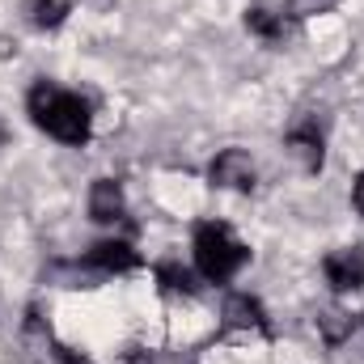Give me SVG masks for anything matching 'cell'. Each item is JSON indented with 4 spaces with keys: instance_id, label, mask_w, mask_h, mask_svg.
<instances>
[{
    "instance_id": "cell-9",
    "label": "cell",
    "mask_w": 364,
    "mask_h": 364,
    "mask_svg": "<svg viewBox=\"0 0 364 364\" xmlns=\"http://www.w3.org/2000/svg\"><path fill=\"white\" fill-rule=\"evenodd\" d=\"M246 30L259 34V38H267V43H279V38H288L292 21L284 13H272V9H246Z\"/></svg>"
},
{
    "instance_id": "cell-2",
    "label": "cell",
    "mask_w": 364,
    "mask_h": 364,
    "mask_svg": "<svg viewBox=\"0 0 364 364\" xmlns=\"http://www.w3.org/2000/svg\"><path fill=\"white\" fill-rule=\"evenodd\" d=\"M246 259H250V250H246L225 225L203 220V225L195 229V267L203 272V279L225 284V279H233V275L246 267Z\"/></svg>"
},
{
    "instance_id": "cell-4",
    "label": "cell",
    "mask_w": 364,
    "mask_h": 364,
    "mask_svg": "<svg viewBox=\"0 0 364 364\" xmlns=\"http://www.w3.org/2000/svg\"><path fill=\"white\" fill-rule=\"evenodd\" d=\"M322 272H326L335 292L364 288V246H339V250H331L326 263H322Z\"/></svg>"
},
{
    "instance_id": "cell-8",
    "label": "cell",
    "mask_w": 364,
    "mask_h": 364,
    "mask_svg": "<svg viewBox=\"0 0 364 364\" xmlns=\"http://www.w3.org/2000/svg\"><path fill=\"white\" fill-rule=\"evenodd\" d=\"M225 326H229V331H263V335H272L263 305H259L255 296H246V292H237V296L225 301Z\"/></svg>"
},
{
    "instance_id": "cell-7",
    "label": "cell",
    "mask_w": 364,
    "mask_h": 364,
    "mask_svg": "<svg viewBox=\"0 0 364 364\" xmlns=\"http://www.w3.org/2000/svg\"><path fill=\"white\" fill-rule=\"evenodd\" d=\"M140 263V255L127 246V242H97L90 255H85V267L97 275H114V272H132Z\"/></svg>"
},
{
    "instance_id": "cell-13",
    "label": "cell",
    "mask_w": 364,
    "mask_h": 364,
    "mask_svg": "<svg viewBox=\"0 0 364 364\" xmlns=\"http://www.w3.org/2000/svg\"><path fill=\"white\" fill-rule=\"evenodd\" d=\"M352 203H356V212L364 216V174L356 178V191H352Z\"/></svg>"
},
{
    "instance_id": "cell-6",
    "label": "cell",
    "mask_w": 364,
    "mask_h": 364,
    "mask_svg": "<svg viewBox=\"0 0 364 364\" xmlns=\"http://www.w3.org/2000/svg\"><path fill=\"white\" fill-rule=\"evenodd\" d=\"M90 216L97 225H114L127 216V199H123V186L114 178H97L90 191Z\"/></svg>"
},
{
    "instance_id": "cell-1",
    "label": "cell",
    "mask_w": 364,
    "mask_h": 364,
    "mask_svg": "<svg viewBox=\"0 0 364 364\" xmlns=\"http://www.w3.org/2000/svg\"><path fill=\"white\" fill-rule=\"evenodd\" d=\"M26 106H30V119L51 136V140H60V144H85L90 140V106L77 97V93L60 90V85H51V81H38L30 97H26Z\"/></svg>"
},
{
    "instance_id": "cell-5",
    "label": "cell",
    "mask_w": 364,
    "mask_h": 364,
    "mask_svg": "<svg viewBox=\"0 0 364 364\" xmlns=\"http://www.w3.org/2000/svg\"><path fill=\"white\" fill-rule=\"evenodd\" d=\"M288 153L296 157V166L305 170V174H318L322 170V132H318V123L314 119H301L292 132H288Z\"/></svg>"
},
{
    "instance_id": "cell-3",
    "label": "cell",
    "mask_w": 364,
    "mask_h": 364,
    "mask_svg": "<svg viewBox=\"0 0 364 364\" xmlns=\"http://www.w3.org/2000/svg\"><path fill=\"white\" fill-rule=\"evenodd\" d=\"M208 178H212V186H220V191H250L255 186V161L242 149H225L208 166Z\"/></svg>"
},
{
    "instance_id": "cell-14",
    "label": "cell",
    "mask_w": 364,
    "mask_h": 364,
    "mask_svg": "<svg viewBox=\"0 0 364 364\" xmlns=\"http://www.w3.org/2000/svg\"><path fill=\"white\" fill-rule=\"evenodd\" d=\"M119 364H149V356H144V352H127Z\"/></svg>"
},
{
    "instance_id": "cell-11",
    "label": "cell",
    "mask_w": 364,
    "mask_h": 364,
    "mask_svg": "<svg viewBox=\"0 0 364 364\" xmlns=\"http://www.w3.org/2000/svg\"><path fill=\"white\" fill-rule=\"evenodd\" d=\"M318 331H322V339H326V343H343V339L352 335V318H348L343 309H335V305H331V309H322V314H318Z\"/></svg>"
},
{
    "instance_id": "cell-10",
    "label": "cell",
    "mask_w": 364,
    "mask_h": 364,
    "mask_svg": "<svg viewBox=\"0 0 364 364\" xmlns=\"http://www.w3.org/2000/svg\"><path fill=\"white\" fill-rule=\"evenodd\" d=\"M77 9V0H34V26L43 30H55L68 21V13Z\"/></svg>"
},
{
    "instance_id": "cell-12",
    "label": "cell",
    "mask_w": 364,
    "mask_h": 364,
    "mask_svg": "<svg viewBox=\"0 0 364 364\" xmlns=\"http://www.w3.org/2000/svg\"><path fill=\"white\" fill-rule=\"evenodd\" d=\"M157 279H161L166 292H182V296L195 292V275L186 272V267H178V263H161V267H157Z\"/></svg>"
}]
</instances>
